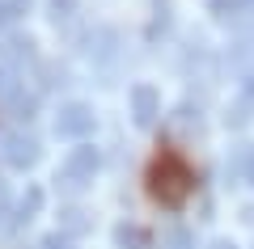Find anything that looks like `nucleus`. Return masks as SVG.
Wrapping results in <instances>:
<instances>
[{"instance_id":"f257e3e1","label":"nucleus","mask_w":254,"mask_h":249,"mask_svg":"<svg viewBox=\"0 0 254 249\" xmlns=\"http://www.w3.org/2000/svg\"><path fill=\"white\" fill-rule=\"evenodd\" d=\"M148 195L161 207H182L195 195V169L187 165V156L174 148H161L148 165Z\"/></svg>"}]
</instances>
